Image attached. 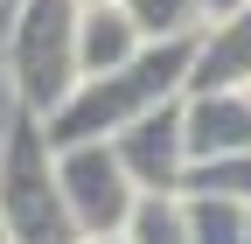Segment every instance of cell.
<instances>
[{
  "label": "cell",
  "mask_w": 251,
  "mask_h": 244,
  "mask_svg": "<svg viewBox=\"0 0 251 244\" xmlns=\"http://www.w3.org/2000/svg\"><path fill=\"white\" fill-rule=\"evenodd\" d=\"M77 21H84L77 0H28L21 21H14V35H7V49H0L7 105L28 112V119H42V126L84 84V70H77Z\"/></svg>",
  "instance_id": "7a4b0ae2"
},
{
  "label": "cell",
  "mask_w": 251,
  "mask_h": 244,
  "mask_svg": "<svg viewBox=\"0 0 251 244\" xmlns=\"http://www.w3.org/2000/svg\"><path fill=\"white\" fill-rule=\"evenodd\" d=\"M84 244H126V237H84Z\"/></svg>",
  "instance_id": "2e32d148"
},
{
  "label": "cell",
  "mask_w": 251,
  "mask_h": 244,
  "mask_svg": "<svg viewBox=\"0 0 251 244\" xmlns=\"http://www.w3.org/2000/svg\"><path fill=\"white\" fill-rule=\"evenodd\" d=\"M112 146H119V161H126V174H133V189H140V195H181V189H188L181 98L161 105V112H147V119H133V126H126Z\"/></svg>",
  "instance_id": "5b68a950"
},
{
  "label": "cell",
  "mask_w": 251,
  "mask_h": 244,
  "mask_svg": "<svg viewBox=\"0 0 251 244\" xmlns=\"http://www.w3.org/2000/svg\"><path fill=\"white\" fill-rule=\"evenodd\" d=\"M188 244H251V209L224 195H188Z\"/></svg>",
  "instance_id": "8fae6325"
},
{
  "label": "cell",
  "mask_w": 251,
  "mask_h": 244,
  "mask_svg": "<svg viewBox=\"0 0 251 244\" xmlns=\"http://www.w3.org/2000/svg\"><path fill=\"white\" fill-rule=\"evenodd\" d=\"M147 42H140V28L126 21V7H84V21H77V70L84 77H112V70H126L140 56Z\"/></svg>",
  "instance_id": "ba28073f"
},
{
  "label": "cell",
  "mask_w": 251,
  "mask_h": 244,
  "mask_svg": "<svg viewBox=\"0 0 251 244\" xmlns=\"http://www.w3.org/2000/svg\"><path fill=\"white\" fill-rule=\"evenodd\" d=\"M126 21L140 28V42L147 49H161V42H196L209 14H202V0H119Z\"/></svg>",
  "instance_id": "9c48e42d"
},
{
  "label": "cell",
  "mask_w": 251,
  "mask_h": 244,
  "mask_svg": "<svg viewBox=\"0 0 251 244\" xmlns=\"http://www.w3.org/2000/svg\"><path fill=\"white\" fill-rule=\"evenodd\" d=\"M0 244H7V223H0Z\"/></svg>",
  "instance_id": "e0dca14e"
},
{
  "label": "cell",
  "mask_w": 251,
  "mask_h": 244,
  "mask_svg": "<svg viewBox=\"0 0 251 244\" xmlns=\"http://www.w3.org/2000/svg\"><path fill=\"white\" fill-rule=\"evenodd\" d=\"M56 181H63V202H70V223L84 237H119L126 217H133V174H126L119 146L112 140H77V146H56Z\"/></svg>",
  "instance_id": "277c9868"
},
{
  "label": "cell",
  "mask_w": 251,
  "mask_h": 244,
  "mask_svg": "<svg viewBox=\"0 0 251 244\" xmlns=\"http://www.w3.org/2000/svg\"><path fill=\"white\" fill-rule=\"evenodd\" d=\"M230 7H244V0H202V14H209V21H224Z\"/></svg>",
  "instance_id": "5bb4252c"
},
{
  "label": "cell",
  "mask_w": 251,
  "mask_h": 244,
  "mask_svg": "<svg viewBox=\"0 0 251 244\" xmlns=\"http://www.w3.org/2000/svg\"><path fill=\"white\" fill-rule=\"evenodd\" d=\"M181 140H188V168L251 154V91H202V98H181Z\"/></svg>",
  "instance_id": "8992f818"
},
{
  "label": "cell",
  "mask_w": 251,
  "mask_h": 244,
  "mask_svg": "<svg viewBox=\"0 0 251 244\" xmlns=\"http://www.w3.org/2000/svg\"><path fill=\"white\" fill-rule=\"evenodd\" d=\"M119 237L126 244H188V195H140Z\"/></svg>",
  "instance_id": "30bf717a"
},
{
  "label": "cell",
  "mask_w": 251,
  "mask_h": 244,
  "mask_svg": "<svg viewBox=\"0 0 251 244\" xmlns=\"http://www.w3.org/2000/svg\"><path fill=\"white\" fill-rule=\"evenodd\" d=\"M202 91H251V0L230 7L196 35V63H188V98Z\"/></svg>",
  "instance_id": "52a82bcc"
},
{
  "label": "cell",
  "mask_w": 251,
  "mask_h": 244,
  "mask_svg": "<svg viewBox=\"0 0 251 244\" xmlns=\"http://www.w3.org/2000/svg\"><path fill=\"white\" fill-rule=\"evenodd\" d=\"M21 7H28V0H0V49H7V35H14V21H21Z\"/></svg>",
  "instance_id": "4fadbf2b"
},
{
  "label": "cell",
  "mask_w": 251,
  "mask_h": 244,
  "mask_svg": "<svg viewBox=\"0 0 251 244\" xmlns=\"http://www.w3.org/2000/svg\"><path fill=\"white\" fill-rule=\"evenodd\" d=\"M181 195H224V202H244V209H251V154L188 168V189H181Z\"/></svg>",
  "instance_id": "7c38bea8"
},
{
  "label": "cell",
  "mask_w": 251,
  "mask_h": 244,
  "mask_svg": "<svg viewBox=\"0 0 251 244\" xmlns=\"http://www.w3.org/2000/svg\"><path fill=\"white\" fill-rule=\"evenodd\" d=\"M77 7H119V0H77Z\"/></svg>",
  "instance_id": "9a60e30c"
},
{
  "label": "cell",
  "mask_w": 251,
  "mask_h": 244,
  "mask_svg": "<svg viewBox=\"0 0 251 244\" xmlns=\"http://www.w3.org/2000/svg\"><path fill=\"white\" fill-rule=\"evenodd\" d=\"M188 63H196V42H161V49H140L133 63L112 70V77H84V84L70 91V105L49 119V146L119 140L133 119L188 98Z\"/></svg>",
  "instance_id": "6da1fadb"
},
{
  "label": "cell",
  "mask_w": 251,
  "mask_h": 244,
  "mask_svg": "<svg viewBox=\"0 0 251 244\" xmlns=\"http://www.w3.org/2000/svg\"><path fill=\"white\" fill-rule=\"evenodd\" d=\"M0 223H7V244H84L56 181L49 126L28 112H7L0 126Z\"/></svg>",
  "instance_id": "3957f363"
}]
</instances>
